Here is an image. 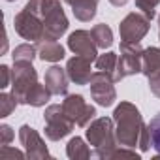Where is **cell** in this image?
Listing matches in <instances>:
<instances>
[{"mask_svg": "<svg viewBox=\"0 0 160 160\" xmlns=\"http://www.w3.org/2000/svg\"><path fill=\"white\" fill-rule=\"evenodd\" d=\"M91 96L96 100L98 106H104V108H109L115 104L117 100V92H115V87H113V77L106 72H94L92 77H91Z\"/></svg>", "mask_w": 160, "mask_h": 160, "instance_id": "cell-9", "label": "cell"}, {"mask_svg": "<svg viewBox=\"0 0 160 160\" xmlns=\"http://www.w3.org/2000/svg\"><path fill=\"white\" fill-rule=\"evenodd\" d=\"M91 62L92 60H89L85 57H79V55H75L73 58H70L66 62V72H68L70 81H73L75 85H89L91 77H92Z\"/></svg>", "mask_w": 160, "mask_h": 160, "instance_id": "cell-13", "label": "cell"}, {"mask_svg": "<svg viewBox=\"0 0 160 160\" xmlns=\"http://www.w3.org/2000/svg\"><path fill=\"white\" fill-rule=\"evenodd\" d=\"M19 141L21 145L25 147V154L28 158H49V151H47V145L45 141L42 139V136L28 124H23L19 128Z\"/></svg>", "mask_w": 160, "mask_h": 160, "instance_id": "cell-11", "label": "cell"}, {"mask_svg": "<svg viewBox=\"0 0 160 160\" xmlns=\"http://www.w3.org/2000/svg\"><path fill=\"white\" fill-rule=\"evenodd\" d=\"M66 4L72 6V12L75 15V19L79 21H91L96 15V8H98V0H64Z\"/></svg>", "mask_w": 160, "mask_h": 160, "instance_id": "cell-16", "label": "cell"}, {"mask_svg": "<svg viewBox=\"0 0 160 160\" xmlns=\"http://www.w3.org/2000/svg\"><path fill=\"white\" fill-rule=\"evenodd\" d=\"M87 139L89 145H92V152L98 158H111V154L117 149V134H115V126L113 121L108 117H100L94 119L89 126H87Z\"/></svg>", "mask_w": 160, "mask_h": 160, "instance_id": "cell-4", "label": "cell"}, {"mask_svg": "<svg viewBox=\"0 0 160 160\" xmlns=\"http://www.w3.org/2000/svg\"><path fill=\"white\" fill-rule=\"evenodd\" d=\"M151 28V19L145 17L141 12H132L128 13L121 25H119V34H121V40L122 42H132V43H139L145 34L149 32Z\"/></svg>", "mask_w": 160, "mask_h": 160, "instance_id": "cell-8", "label": "cell"}, {"mask_svg": "<svg viewBox=\"0 0 160 160\" xmlns=\"http://www.w3.org/2000/svg\"><path fill=\"white\" fill-rule=\"evenodd\" d=\"M68 49L73 55L85 57L89 60H96L98 58V45H96L92 34L87 32V30H75V32H72L70 38H68Z\"/></svg>", "mask_w": 160, "mask_h": 160, "instance_id": "cell-12", "label": "cell"}, {"mask_svg": "<svg viewBox=\"0 0 160 160\" xmlns=\"http://www.w3.org/2000/svg\"><path fill=\"white\" fill-rule=\"evenodd\" d=\"M0 154H2V158H6L8 154H10V156H19V158L25 156L21 151H17V149H10V145H2V151H0Z\"/></svg>", "mask_w": 160, "mask_h": 160, "instance_id": "cell-28", "label": "cell"}, {"mask_svg": "<svg viewBox=\"0 0 160 160\" xmlns=\"http://www.w3.org/2000/svg\"><path fill=\"white\" fill-rule=\"evenodd\" d=\"M10 77H12V70L8 66H0V89H6L10 85Z\"/></svg>", "mask_w": 160, "mask_h": 160, "instance_id": "cell-26", "label": "cell"}, {"mask_svg": "<svg viewBox=\"0 0 160 160\" xmlns=\"http://www.w3.org/2000/svg\"><path fill=\"white\" fill-rule=\"evenodd\" d=\"M13 139V130L8 124L0 126V145H10V141Z\"/></svg>", "mask_w": 160, "mask_h": 160, "instance_id": "cell-25", "label": "cell"}, {"mask_svg": "<svg viewBox=\"0 0 160 160\" xmlns=\"http://www.w3.org/2000/svg\"><path fill=\"white\" fill-rule=\"evenodd\" d=\"M43 121H45V138L49 141H58L73 130V121L64 113L62 106L58 104H53L45 109Z\"/></svg>", "mask_w": 160, "mask_h": 160, "instance_id": "cell-6", "label": "cell"}, {"mask_svg": "<svg viewBox=\"0 0 160 160\" xmlns=\"http://www.w3.org/2000/svg\"><path fill=\"white\" fill-rule=\"evenodd\" d=\"M91 34H92V38H94V42H96V45H98V49H106V47H111V45H113V32H111V28H109L108 25L100 23V25L92 27Z\"/></svg>", "mask_w": 160, "mask_h": 160, "instance_id": "cell-19", "label": "cell"}, {"mask_svg": "<svg viewBox=\"0 0 160 160\" xmlns=\"http://www.w3.org/2000/svg\"><path fill=\"white\" fill-rule=\"evenodd\" d=\"M141 73H145L147 77H152V75L160 73V49H158V47L143 49Z\"/></svg>", "mask_w": 160, "mask_h": 160, "instance_id": "cell-17", "label": "cell"}, {"mask_svg": "<svg viewBox=\"0 0 160 160\" xmlns=\"http://www.w3.org/2000/svg\"><path fill=\"white\" fill-rule=\"evenodd\" d=\"M43 21L45 40H58L68 30V19L60 6V0H30L27 4Z\"/></svg>", "mask_w": 160, "mask_h": 160, "instance_id": "cell-3", "label": "cell"}, {"mask_svg": "<svg viewBox=\"0 0 160 160\" xmlns=\"http://www.w3.org/2000/svg\"><path fill=\"white\" fill-rule=\"evenodd\" d=\"M38 55V49L30 43H23V45H17L13 49V64H19V62H32L34 57Z\"/></svg>", "mask_w": 160, "mask_h": 160, "instance_id": "cell-21", "label": "cell"}, {"mask_svg": "<svg viewBox=\"0 0 160 160\" xmlns=\"http://www.w3.org/2000/svg\"><path fill=\"white\" fill-rule=\"evenodd\" d=\"M147 126H149V134H151V147L160 156V111L151 119V122Z\"/></svg>", "mask_w": 160, "mask_h": 160, "instance_id": "cell-22", "label": "cell"}, {"mask_svg": "<svg viewBox=\"0 0 160 160\" xmlns=\"http://www.w3.org/2000/svg\"><path fill=\"white\" fill-rule=\"evenodd\" d=\"M38 57L45 62H58L64 58V47L57 40H42L36 43Z\"/></svg>", "mask_w": 160, "mask_h": 160, "instance_id": "cell-15", "label": "cell"}, {"mask_svg": "<svg viewBox=\"0 0 160 160\" xmlns=\"http://www.w3.org/2000/svg\"><path fill=\"white\" fill-rule=\"evenodd\" d=\"M68 72L62 70L60 66H51L47 72H45V79L43 83L45 87L51 91V94H68Z\"/></svg>", "mask_w": 160, "mask_h": 160, "instance_id": "cell-14", "label": "cell"}, {"mask_svg": "<svg viewBox=\"0 0 160 160\" xmlns=\"http://www.w3.org/2000/svg\"><path fill=\"white\" fill-rule=\"evenodd\" d=\"M12 94L19 104L32 108H42L51 100V91L45 87V83H38L32 62H19L12 70Z\"/></svg>", "mask_w": 160, "mask_h": 160, "instance_id": "cell-2", "label": "cell"}, {"mask_svg": "<svg viewBox=\"0 0 160 160\" xmlns=\"http://www.w3.org/2000/svg\"><path fill=\"white\" fill-rule=\"evenodd\" d=\"M66 154L70 160H87L94 152L89 149V145H85L83 138H72L66 145Z\"/></svg>", "mask_w": 160, "mask_h": 160, "instance_id": "cell-18", "label": "cell"}, {"mask_svg": "<svg viewBox=\"0 0 160 160\" xmlns=\"http://www.w3.org/2000/svg\"><path fill=\"white\" fill-rule=\"evenodd\" d=\"M62 109L77 126H89V122L96 115V109L91 104H87L81 94H68L62 102Z\"/></svg>", "mask_w": 160, "mask_h": 160, "instance_id": "cell-10", "label": "cell"}, {"mask_svg": "<svg viewBox=\"0 0 160 160\" xmlns=\"http://www.w3.org/2000/svg\"><path fill=\"white\" fill-rule=\"evenodd\" d=\"M160 4V0H136V8L145 15L149 17L151 21L156 17V8Z\"/></svg>", "mask_w": 160, "mask_h": 160, "instance_id": "cell-24", "label": "cell"}, {"mask_svg": "<svg viewBox=\"0 0 160 160\" xmlns=\"http://www.w3.org/2000/svg\"><path fill=\"white\" fill-rule=\"evenodd\" d=\"M158 36H160V15H158Z\"/></svg>", "mask_w": 160, "mask_h": 160, "instance_id": "cell-30", "label": "cell"}, {"mask_svg": "<svg viewBox=\"0 0 160 160\" xmlns=\"http://www.w3.org/2000/svg\"><path fill=\"white\" fill-rule=\"evenodd\" d=\"M96 70H100V72H106V73H109L111 77L115 75V72H117V62H119V57L115 55V53H106V55H100L96 60Z\"/></svg>", "mask_w": 160, "mask_h": 160, "instance_id": "cell-20", "label": "cell"}, {"mask_svg": "<svg viewBox=\"0 0 160 160\" xmlns=\"http://www.w3.org/2000/svg\"><path fill=\"white\" fill-rule=\"evenodd\" d=\"M17 104H19V102L15 100V96H13V94L2 92V94H0V117H2V119L10 117V115H12V111H15Z\"/></svg>", "mask_w": 160, "mask_h": 160, "instance_id": "cell-23", "label": "cell"}, {"mask_svg": "<svg viewBox=\"0 0 160 160\" xmlns=\"http://www.w3.org/2000/svg\"><path fill=\"white\" fill-rule=\"evenodd\" d=\"M6 2H13V0H6Z\"/></svg>", "mask_w": 160, "mask_h": 160, "instance_id": "cell-31", "label": "cell"}, {"mask_svg": "<svg viewBox=\"0 0 160 160\" xmlns=\"http://www.w3.org/2000/svg\"><path fill=\"white\" fill-rule=\"evenodd\" d=\"M149 87H151V92H152L156 98H160V73L149 77Z\"/></svg>", "mask_w": 160, "mask_h": 160, "instance_id": "cell-27", "label": "cell"}, {"mask_svg": "<svg viewBox=\"0 0 160 160\" xmlns=\"http://www.w3.org/2000/svg\"><path fill=\"white\" fill-rule=\"evenodd\" d=\"M141 60H143V49L139 43L132 42H122L121 43V57L117 62V72L113 75V81H121V79L139 73L141 72Z\"/></svg>", "mask_w": 160, "mask_h": 160, "instance_id": "cell-7", "label": "cell"}, {"mask_svg": "<svg viewBox=\"0 0 160 160\" xmlns=\"http://www.w3.org/2000/svg\"><path fill=\"white\" fill-rule=\"evenodd\" d=\"M13 27H15V32L23 38V40H28V42H42L45 40V27H43V21L42 17L28 6H25L13 19Z\"/></svg>", "mask_w": 160, "mask_h": 160, "instance_id": "cell-5", "label": "cell"}, {"mask_svg": "<svg viewBox=\"0 0 160 160\" xmlns=\"http://www.w3.org/2000/svg\"><path fill=\"white\" fill-rule=\"evenodd\" d=\"M115 134L117 141L122 147H139L141 151H149L151 134L149 126H145L139 109L130 102H121L113 111Z\"/></svg>", "mask_w": 160, "mask_h": 160, "instance_id": "cell-1", "label": "cell"}, {"mask_svg": "<svg viewBox=\"0 0 160 160\" xmlns=\"http://www.w3.org/2000/svg\"><path fill=\"white\" fill-rule=\"evenodd\" d=\"M109 2L115 6V8H121V6H124V4H128V0H109Z\"/></svg>", "mask_w": 160, "mask_h": 160, "instance_id": "cell-29", "label": "cell"}]
</instances>
